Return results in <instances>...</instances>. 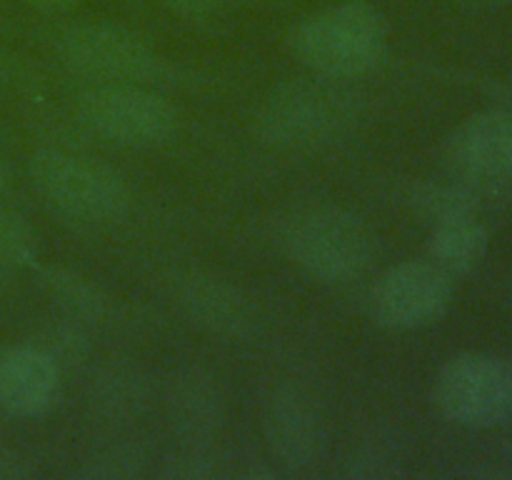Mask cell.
Returning a JSON list of instances; mask_svg holds the SVG:
<instances>
[{
    "mask_svg": "<svg viewBox=\"0 0 512 480\" xmlns=\"http://www.w3.org/2000/svg\"><path fill=\"white\" fill-rule=\"evenodd\" d=\"M290 50L325 78H360L388 53V20L375 5L350 0L300 20L290 33Z\"/></svg>",
    "mask_w": 512,
    "mask_h": 480,
    "instance_id": "cell-1",
    "label": "cell"
},
{
    "mask_svg": "<svg viewBox=\"0 0 512 480\" xmlns=\"http://www.w3.org/2000/svg\"><path fill=\"white\" fill-rule=\"evenodd\" d=\"M358 120V98L338 78L295 80L275 88L255 113V130L270 145L323 148L343 138Z\"/></svg>",
    "mask_w": 512,
    "mask_h": 480,
    "instance_id": "cell-2",
    "label": "cell"
},
{
    "mask_svg": "<svg viewBox=\"0 0 512 480\" xmlns=\"http://www.w3.org/2000/svg\"><path fill=\"white\" fill-rule=\"evenodd\" d=\"M30 183L53 213L78 225H110L130 210V188L105 163L68 150H38Z\"/></svg>",
    "mask_w": 512,
    "mask_h": 480,
    "instance_id": "cell-3",
    "label": "cell"
},
{
    "mask_svg": "<svg viewBox=\"0 0 512 480\" xmlns=\"http://www.w3.org/2000/svg\"><path fill=\"white\" fill-rule=\"evenodd\" d=\"M288 253L300 268L325 283H345L370 268L375 235L355 213L343 208H310L285 230Z\"/></svg>",
    "mask_w": 512,
    "mask_h": 480,
    "instance_id": "cell-4",
    "label": "cell"
},
{
    "mask_svg": "<svg viewBox=\"0 0 512 480\" xmlns=\"http://www.w3.org/2000/svg\"><path fill=\"white\" fill-rule=\"evenodd\" d=\"M78 115L95 135L123 148H158L178 133L180 115L168 98L135 83L85 90Z\"/></svg>",
    "mask_w": 512,
    "mask_h": 480,
    "instance_id": "cell-5",
    "label": "cell"
},
{
    "mask_svg": "<svg viewBox=\"0 0 512 480\" xmlns=\"http://www.w3.org/2000/svg\"><path fill=\"white\" fill-rule=\"evenodd\" d=\"M440 410L465 428L490 430L512 420V363L493 353H458L435 378Z\"/></svg>",
    "mask_w": 512,
    "mask_h": 480,
    "instance_id": "cell-6",
    "label": "cell"
},
{
    "mask_svg": "<svg viewBox=\"0 0 512 480\" xmlns=\"http://www.w3.org/2000/svg\"><path fill=\"white\" fill-rule=\"evenodd\" d=\"M58 53L75 73L110 83H143L168 75V63L140 35L115 23L70 28L60 38Z\"/></svg>",
    "mask_w": 512,
    "mask_h": 480,
    "instance_id": "cell-7",
    "label": "cell"
},
{
    "mask_svg": "<svg viewBox=\"0 0 512 480\" xmlns=\"http://www.w3.org/2000/svg\"><path fill=\"white\" fill-rule=\"evenodd\" d=\"M445 160L470 190L512 183V103L475 113L458 125L445 145Z\"/></svg>",
    "mask_w": 512,
    "mask_h": 480,
    "instance_id": "cell-8",
    "label": "cell"
},
{
    "mask_svg": "<svg viewBox=\"0 0 512 480\" xmlns=\"http://www.w3.org/2000/svg\"><path fill=\"white\" fill-rule=\"evenodd\" d=\"M453 300V278L433 260H405L380 275L373 288V315L393 330L435 323Z\"/></svg>",
    "mask_w": 512,
    "mask_h": 480,
    "instance_id": "cell-9",
    "label": "cell"
},
{
    "mask_svg": "<svg viewBox=\"0 0 512 480\" xmlns=\"http://www.w3.org/2000/svg\"><path fill=\"white\" fill-rule=\"evenodd\" d=\"M265 440L288 470H308L325 453V423L318 405L298 388L275 390L265 408Z\"/></svg>",
    "mask_w": 512,
    "mask_h": 480,
    "instance_id": "cell-10",
    "label": "cell"
},
{
    "mask_svg": "<svg viewBox=\"0 0 512 480\" xmlns=\"http://www.w3.org/2000/svg\"><path fill=\"white\" fill-rule=\"evenodd\" d=\"M60 368L40 345H13L0 353V408L38 418L58 400Z\"/></svg>",
    "mask_w": 512,
    "mask_h": 480,
    "instance_id": "cell-11",
    "label": "cell"
},
{
    "mask_svg": "<svg viewBox=\"0 0 512 480\" xmlns=\"http://www.w3.org/2000/svg\"><path fill=\"white\" fill-rule=\"evenodd\" d=\"M165 405L170 425L185 443H210L225 423L223 388L200 368L173 375Z\"/></svg>",
    "mask_w": 512,
    "mask_h": 480,
    "instance_id": "cell-12",
    "label": "cell"
},
{
    "mask_svg": "<svg viewBox=\"0 0 512 480\" xmlns=\"http://www.w3.org/2000/svg\"><path fill=\"white\" fill-rule=\"evenodd\" d=\"M175 305L190 323L220 335H243L253 323V308L235 285L213 275H188L175 283Z\"/></svg>",
    "mask_w": 512,
    "mask_h": 480,
    "instance_id": "cell-13",
    "label": "cell"
},
{
    "mask_svg": "<svg viewBox=\"0 0 512 480\" xmlns=\"http://www.w3.org/2000/svg\"><path fill=\"white\" fill-rule=\"evenodd\" d=\"M88 405L100 423H133L148 405V380L138 368L108 365L90 383Z\"/></svg>",
    "mask_w": 512,
    "mask_h": 480,
    "instance_id": "cell-14",
    "label": "cell"
},
{
    "mask_svg": "<svg viewBox=\"0 0 512 480\" xmlns=\"http://www.w3.org/2000/svg\"><path fill=\"white\" fill-rule=\"evenodd\" d=\"M490 248V233L478 215L445 220L433 225L428 240V260H433L450 278H460L478 268Z\"/></svg>",
    "mask_w": 512,
    "mask_h": 480,
    "instance_id": "cell-15",
    "label": "cell"
},
{
    "mask_svg": "<svg viewBox=\"0 0 512 480\" xmlns=\"http://www.w3.org/2000/svg\"><path fill=\"white\" fill-rule=\"evenodd\" d=\"M40 285L50 295V300L63 310L65 318L80 325L98 323L108 310V298L100 293L98 285L68 268H53V265L40 268Z\"/></svg>",
    "mask_w": 512,
    "mask_h": 480,
    "instance_id": "cell-16",
    "label": "cell"
},
{
    "mask_svg": "<svg viewBox=\"0 0 512 480\" xmlns=\"http://www.w3.org/2000/svg\"><path fill=\"white\" fill-rule=\"evenodd\" d=\"M475 193L463 183H415L408 193V203L430 228L445 220L475 215Z\"/></svg>",
    "mask_w": 512,
    "mask_h": 480,
    "instance_id": "cell-17",
    "label": "cell"
},
{
    "mask_svg": "<svg viewBox=\"0 0 512 480\" xmlns=\"http://www.w3.org/2000/svg\"><path fill=\"white\" fill-rule=\"evenodd\" d=\"M348 470L345 475L350 478H390V475H400L405 463L403 443L395 433H383V430H373L368 438L360 440L348 455Z\"/></svg>",
    "mask_w": 512,
    "mask_h": 480,
    "instance_id": "cell-18",
    "label": "cell"
},
{
    "mask_svg": "<svg viewBox=\"0 0 512 480\" xmlns=\"http://www.w3.org/2000/svg\"><path fill=\"white\" fill-rule=\"evenodd\" d=\"M148 463L143 445L138 443H115L108 448H100L83 463V468L75 470L78 478L88 480H118L133 478Z\"/></svg>",
    "mask_w": 512,
    "mask_h": 480,
    "instance_id": "cell-19",
    "label": "cell"
},
{
    "mask_svg": "<svg viewBox=\"0 0 512 480\" xmlns=\"http://www.w3.org/2000/svg\"><path fill=\"white\" fill-rule=\"evenodd\" d=\"M33 253L35 235L25 218H20L13 210L0 208V283L20 265L33 260Z\"/></svg>",
    "mask_w": 512,
    "mask_h": 480,
    "instance_id": "cell-20",
    "label": "cell"
},
{
    "mask_svg": "<svg viewBox=\"0 0 512 480\" xmlns=\"http://www.w3.org/2000/svg\"><path fill=\"white\" fill-rule=\"evenodd\" d=\"M40 348L50 355V358L60 365H73L78 363L80 358L88 350V340H85L83 325L75 323V320L65 318L60 320L55 328L48 330L45 335V343H40Z\"/></svg>",
    "mask_w": 512,
    "mask_h": 480,
    "instance_id": "cell-21",
    "label": "cell"
},
{
    "mask_svg": "<svg viewBox=\"0 0 512 480\" xmlns=\"http://www.w3.org/2000/svg\"><path fill=\"white\" fill-rule=\"evenodd\" d=\"M215 465H218V455L208 448V443H185L183 450L168 458V478H208L215 475Z\"/></svg>",
    "mask_w": 512,
    "mask_h": 480,
    "instance_id": "cell-22",
    "label": "cell"
},
{
    "mask_svg": "<svg viewBox=\"0 0 512 480\" xmlns=\"http://www.w3.org/2000/svg\"><path fill=\"white\" fill-rule=\"evenodd\" d=\"M158 3L185 18H208V15L220 13L225 0H158Z\"/></svg>",
    "mask_w": 512,
    "mask_h": 480,
    "instance_id": "cell-23",
    "label": "cell"
},
{
    "mask_svg": "<svg viewBox=\"0 0 512 480\" xmlns=\"http://www.w3.org/2000/svg\"><path fill=\"white\" fill-rule=\"evenodd\" d=\"M28 473L30 468L23 455L13 453V450H0V480L25 478Z\"/></svg>",
    "mask_w": 512,
    "mask_h": 480,
    "instance_id": "cell-24",
    "label": "cell"
},
{
    "mask_svg": "<svg viewBox=\"0 0 512 480\" xmlns=\"http://www.w3.org/2000/svg\"><path fill=\"white\" fill-rule=\"evenodd\" d=\"M28 3L38 5V8H45V10H63V8H73V5L80 3V0H28Z\"/></svg>",
    "mask_w": 512,
    "mask_h": 480,
    "instance_id": "cell-25",
    "label": "cell"
},
{
    "mask_svg": "<svg viewBox=\"0 0 512 480\" xmlns=\"http://www.w3.org/2000/svg\"><path fill=\"white\" fill-rule=\"evenodd\" d=\"M465 5H470V8H500V5H508L512 0H463Z\"/></svg>",
    "mask_w": 512,
    "mask_h": 480,
    "instance_id": "cell-26",
    "label": "cell"
},
{
    "mask_svg": "<svg viewBox=\"0 0 512 480\" xmlns=\"http://www.w3.org/2000/svg\"><path fill=\"white\" fill-rule=\"evenodd\" d=\"M8 183H10V165L8 160H5V155L0 153V190H3Z\"/></svg>",
    "mask_w": 512,
    "mask_h": 480,
    "instance_id": "cell-27",
    "label": "cell"
}]
</instances>
